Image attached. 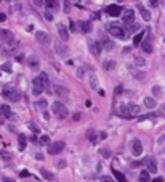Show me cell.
I'll use <instances>...</instances> for the list:
<instances>
[{"mask_svg": "<svg viewBox=\"0 0 165 182\" xmlns=\"http://www.w3.org/2000/svg\"><path fill=\"white\" fill-rule=\"evenodd\" d=\"M101 182H116V180L109 176H101Z\"/></svg>", "mask_w": 165, "mask_h": 182, "instance_id": "39", "label": "cell"}, {"mask_svg": "<svg viewBox=\"0 0 165 182\" xmlns=\"http://www.w3.org/2000/svg\"><path fill=\"white\" fill-rule=\"evenodd\" d=\"M44 3H45V6L50 11H55V10L59 8V2H58V0H45Z\"/></svg>", "mask_w": 165, "mask_h": 182, "instance_id": "14", "label": "cell"}, {"mask_svg": "<svg viewBox=\"0 0 165 182\" xmlns=\"http://www.w3.org/2000/svg\"><path fill=\"white\" fill-rule=\"evenodd\" d=\"M79 26H80L79 29H80L82 32H85V34L91 31V24L88 23V21H80V23H79Z\"/></svg>", "mask_w": 165, "mask_h": 182, "instance_id": "21", "label": "cell"}, {"mask_svg": "<svg viewBox=\"0 0 165 182\" xmlns=\"http://www.w3.org/2000/svg\"><path fill=\"white\" fill-rule=\"evenodd\" d=\"M151 177H149V171H141L140 172V182H149Z\"/></svg>", "mask_w": 165, "mask_h": 182, "instance_id": "29", "label": "cell"}, {"mask_svg": "<svg viewBox=\"0 0 165 182\" xmlns=\"http://www.w3.org/2000/svg\"><path fill=\"white\" fill-rule=\"evenodd\" d=\"M0 69H2V71H6V73H11V65L10 63H3V65L0 66Z\"/></svg>", "mask_w": 165, "mask_h": 182, "instance_id": "36", "label": "cell"}, {"mask_svg": "<svg viewBox=\"0 0 165 182\" xmlns=\"http://www.w3.org/2000/svg\"><path fill=\"white\" fill-rule=\"evenodd\" d=\"M58 34H59V37L66 42L67 39H69V31H67V27L66 26H63V24H59L58 26Z\"/></svg>", "mask_w": 165, "mask_h": 182, "instance_id": "15", "label": "cell"}, {"mask_svg": "<svg viewBox=\"0 0 165 182\" xmlns=\"http://www.w3.org/2000/svg\"><path fill=\"white\" fill-rule=\"evenodd\" d=\"M47 107H48V102H47L45 99H40V100L37 102V108H40V110H47Z\"/></svg>", "mask_w": 165, "mask_h": 182, "instance_id": "32", "label": "cell"}, {"mask_svg": "<svg viewBox=\"0 0 165 182\" xmlns=\"http://www.w3.org/2000/svg\"><path fill=\"white\" fill-rule=\"evenodd\" d=\"M3 182H15V180L10 179V177H5V179H3Z\"/></svg>", "mask_w": 165, "mask_h": 182, "instance_id": "53", "label": "cell"}, {"mask_svg": "<svg viewBox=\"0 0 165 182\" xmlns=\"http://www.w3.org/2000/svg\"><path fill=\"white\" fill-rule=\"evenodd\" d=\"M99 153L103 155V158H109L111 156V150L109 148H101V150H99Z\"/></svg>", "mask_w": 165, "mask_h": 182, "instance_id": "35", "label": "cell"}, {"mask_svg": "<svg viewBox=\"0 0 165 182\" xmlns=\"http://www.w3.org/2000/svg\"><path fill=\"white\" fill-rule=\"evenodd\" d=\"M152 94L157 97V99H159V97H162V89H160L159 86H154V87H152Z\"/></svg>", "mask_w": 165, "mask_h": 182, "instance_id": "34", "label": "cell"}, {"mask_svg": "<svg viewBox=\"0 0 165 182\" xmlns=\"http://www.w3.org/2000/svg\"><path fill=\"white\" fill-rule=\"evenodd\" d=\"M87 137L90 139V142H91V144H96V132H95V129H88Z\"/></svg>", "mask_w": 165, "mask_h": 182, "instance_id": "25", "label": "cell"}, {"mask_svg": "<svg viewBox=\"0 0 165 182\" xmlns=\"http://www.w3.org/2000/svg\"><path fill=\"white\" fill-rule=\"evenodd\" d=\"M136 65L143 66V65H144V60H143V58H136Z\"/></svg>", "mask_w": 165, "mask_h": 182, "instance_id": "44", "label": "cell"}, {"mask_svg": "<svg viewBox=\"0 0 165 182\" xmlns=\"http://www.w3.org/2000/svg\"><path fill=\"white\" fill-rule=\"evenodd\" d=\"M52 111L58 116V118H61V119H64V118H67V115H69V111H67V108H66V105H64L63 102H55L53 105H52Z\"/></svg>", "mask_w": 165, "mask_h": 182, "instance_id": "5", "label": "cell"}, {"mask_svg": "<svg viewBox=\"0 0 165 182\" xmlns=\"http://www.w3.org/2000/svg\"><path fill=\"white\" fill-rule=\"evenodd\" d=\"M88 47H90V50H91V53L95 55V57H99V52H101V44L99 42H93V40H90L88 42Z\"/></svg>", "mask_w": 165, "mask_h": 182, "instance_id": "12", "label": "cell"}, {"mask_svg": "<svg viewBox=\"0 0 165 182\" xmlns=\"http://www.w3.org/2000/svg\"><path fill=\"white\" fill-rule=\"evenodd\" d=\"M99 44H101V47L104 48V50H112V48H114V42L111 39H107V37H101Z\"/></svg>", "mask_w": 165, "mask_h": 182, "instance_id": "13", "label": "cell"}, {"mask_svg": "<svg viewBox=\"0 0 165 182\" xmlns=\"http://www.w3.org/2000/svg\"><path fill=\"white\" fill-rule=\"evenodd\" d=\"M119 115H120V118H124V119H133V118H136L140 115V107L138 105H133V103H125L120 107Z\"/></svg>", "mask_w": 165, "mask_h": 182, "instance_id": "2", "label": "cell"}, {"mask_svg": "<svg viewBox=\"0 0 165 182\" xmlns=\"http://www.w3.org/2000/svg\"><path fill=\"white\" fill-rule=\"evenodd\" d=\"M0 36H2L6 42H11L13 40V34L10 31H0Z\"/></svg>", "mask_w": 165, "mask_h": 182, "instance_id": "28", "label": "cell"}, {"mask_svg": "<svg viewBox=\"0 0 165 182\" xmlns=\"http://www.w3.org/2000/svg\"><path fill=\"white\" fill-rule=\"evenodd\" d=\"M5 19H6V15L5 13H0V23H3Z\"/></svg>", "mask_w": 165, "mask_h": 182, "instance_id": "47", "label": "cell"}, {"mask_svg": "<svg viewBox=\"0 0 165 182\" xmlns=\"http://www.w3.org/2000/svg\"><path fill=\"white\" fill-rule=\"evenodd\" d=\"M116 94H117V95H120V94H122V86H119V87L116 89Z\"/></svg>", "mask_w": 165, "mask_h": 182, "instance_id": "50", "label": "cell"}, {"mask_svg": "<svg viewBox=\"0 0 165 182\" xmlns=\"http://www.w3.org/2000/svg\"><path fill=\"white\" fill-rule=\"evenodd\" d=\"M2 95H3L8 102H18V100L21 99V92H19V90H18L16 87H11V86L3 87Z\"/></svg>", "mask_w": 165, "mask_h": 182, "instance_id": "4", "label": "cell"}, {"mask_svg": "<svg viewBox=\"0 0 165 182\" xmlns=\"http://www.w3.org/2000/svg\"><path fill=\"white\" fill-rule=\"evenodd\" d=\"M77 29H79V27L75 26V23H74V21H71V31H74V32H75Z\"/></svg>", "mask_w": 165, "mask_h": 182, "instance_id": "43", "label": "cell"}, {"mask_svg": "<svg viewBox=\"0 0 165 182\" xmlns=\"http://www.w3.org/2000/svg\"><path fill=\"white\" fill-rule=\"evenodd\" d=\"M90 86L91 89H98V78H96V74H90Z\"/></svg>", "mask_w": 165, "mask_h": 182, "instance_id": "27", "label": "cell"}, {"mask_svg": "<svg viewBox=\"0 0 165 182\" xmlns=\"http://www.w3.org/2000/svg\"><path fill=\"white\" fill-rule=\"evenodd\" d=\"M48 142H50V137H48V135H42V137L39 139V144H40V145H47Z\"/></svg>", "mask_w": 165, "mask_h": 182, "instance_id": "37", "label": "cell"}, {"mask_svg": "<svg viewBox=\"0 0 165 182\" xmlns=\"http://www.w3.org/2000/svg\"><path fill=\"white\" fill-rule=\"evenodd\" d=\"M146 164H148V171L149 172H157V163H155V160L154 158H148L146 160Z\"/></svg>", "mask_w": 165, "mask_h": 182, "instance_id": "17", "label": "cell"}, {"mask_svg": "<svg viewBox=\"0 0 165 182\" xmlns=\"http://www.w3.org/2000/svg\"><path fill=\"white\" fill-rule=\"evenodd\" d=\"M143 36H144V32H140V34H136L135 39H133V44L135 45H140L141 44V40H143Z\"/></svg>", "mask_w": 165, "mask_h": 182, "instance_id": "33", "label": "cell"}, {"mask_svg": "<svg viewBox=\"0 0 165 182\" xmlns=\"http://www.w3.org/2000/svg\"><path fill=\"white\" fill-rule=\"evenodd\" d=\"M27 65H29V68H32V69H37L39 68V58L35 57V55H32V57L27 58Z\"/></svg>", "mask_w": 165, "mask_h": 182, "instance_id": "19", "label": "cell"}, {"mask_svg": "<svg viewBox=\"0 0 165 182\" xmlns=\"http://www.w3.org/2000/svg\"><path fill=\"white\" fill-rule=\"evenodd\" d=\"M106 13H107L109 16H114V18H116V16H119L120 13H122V6H119V5H109V6L106 8Z\"/></svg>", "mask_w": 165, "mask_h": 182, "instance_id": "10", "label": "cell"}, {"mask_svg": "<svg viewBox=\"0 0 165 182\" xmlns=\"http://www.w3.org/2000/svg\"><path fill=\"white\" fill-rule=\"evenodd\" d=\"M32 2H34V5L40 6V5H44V2H45V0H32Z\"/></svg>", "mask_w": 165, "mask_h": 182, "instance_id": "42", "label": "cell"}, {"mask_svg": "<svg viewBox=\"0 0 165 182\" xmlns=\"http://www.w3.org/2000/svg\"><path fill=\"white\" fill-rule=\"evenodd\" d=\"M21 177H29V172H27V171H23V172H21Z\"/></svg>", "mask_w": 165, "mask_h": 182, "instance_id": "48", "label": "cell"}, {"mask_svg": "<svg viewBox=\"0 0 165 182\" xmlns=\"http://www.w3.org/2000/svg\"><path fill=\"white\" fill-rule=\"evenodd\" d=\"M83 76H85V68H77V78L79 79H83Z\"/></svg>", "mask_w": 165, "mask_h": 182, "instance_id": "38", "label": "cell"}, {"mask_svg": "<svg viewBox=\"0 0 165 182\" xmlns=\"http://www.w3.org/2000/svg\"><path fill=\"white\" fill-rule=\"evenodd\" d=\"M140 13H141V16H143V19H144V21H149L151 19V13L143 5H140Z\"/></svg>", "mask_w": 165, "mask_h": 182, "instance_id": "23", "label": "cell"}, {"mask_svg": "<svg viewBox=\"0 0 165 182\" xmlns=\"http://www.w3.org/2000/svg\"><path fill=\"white\" fill-rule=\"evenodd\" d=\"M103 68L106 69V71H112L114 68H116V63H114L112 60H107V61H104V65H103Z\"/></svg>", "mask_w": 165, "mask_h": 182, "instance_id": "24", "label": "cell"}, {"mask_svg": "<svg viewBox=\"0 0 165 182\" xmlns=\"http://www.w3.org/2000/svg\"><path fill=\"white\" fill-rule=\"evenodd\" d=\"M160 115H163V116H165V105H163V107L160 108Z\"/></svg>", "mask_w": 165, "mask_h": 182, "instance_id": "54", "label": "cell"}, {"mask_svg": "<svg viewBox=\"0 0 165 182\" xmlns=\"http://www.w3.org/2000/svg\"><path fill=\"white\" fill-rule=\"evenodd\" d=\"M35 39H37V42L42 44V45H48L50 44V36L47 32H44V31H37V32H35Z\"/></svg>", "mask_w": 165, "mask_h": 182, "instance_id": "7", "label": "cell"}, {"mask_svg": "<svg viewBox=\"0 0 165 182\" xmlns=\"http://www.w3.org/2000/svg\"><path fill=\"white\" fill-rule=\"evenodd\" d=\"M80 116H82L80 113H75V115L72 116V119H74V121H80Z\"/></svg>", "mask_w": 165, "mask_h": 182, "instance_id": "45", "label": "cell"}, {"mask_svg": "<svg viewBox=\"0 0 165 182\" xmlns=\"http://www.w3.org/2000/svg\"><path fill=\"white\" fill-rule=\"evenodd\" d=\"M0 115L3 118H13L15 116V115H11V110H10L8 105H2V107H0Z\"/></svg>", "mask_w": 165, "mask_h": 182, "instance_id": "18", "label": "cell"}, {"mask_svg": "<svg viewBox=\"0 0 165 182\" xmlns=\"http://www.w3.org/2000/svg\"><path fill=\"white\" fill-rule=\"evenodd\" d=\"M40 174H42V176H44L47 180H53V179H55V176H53V174L50 172V171H47V169H44V168L40 169Z\"/></svg>", "mask_w": 165, "mask_h": 182, "instance_id": "26", "label": "cell"}, {"mask_svg": "<svg viewBox=\"0 0 165 182\" xmlns=\"http://www.w3.org/2000/svg\"><path fill=\"white\" fill-rule=\"evenodd\" d=\"M55 48H56V52H58V55H61V57H66V55H67V47L66 45H63L61 44V42H56V44H55Z\"/></svg>", "mask_w": 165, "mask_h": 182, "instance_id": "16", "label": "cell"}, {"mask_svg": "<svg viewBox=\"0 0 165 182\" xmlns=\"http://www.w3.org/2000/svg\"><path fill=\"white\" fill-rule=\"evenodd\" d=\"M106 29H107V32H109L114 39H124L125 37V31H124V27H122L119 23H107Z\"/></svg>", "mask_w": 165, "mask_h": 182, "instance_id": "3", "label": "cell"}, {"mask_svg": "<svg viewBox=\"0 0 165 182\" xmlns=\"http://www.w3.org/2000/svg\"><path fill=\"white\" fill-rule=\"evenodd\" d=\"M122 21H124V24H133V21H135V11L133 10H127L124 13V18H122Z\"/></svg>", "mask_w": 165, "mask_h": 182, "instance_id": "11", "label": "cell"}, {"mask_svg": "<svg viewBox=\"0 0 165 182\" xmlns=\"http://www.w3.org/2000/svg\"><path fill=\"white\" fill-rule=\"evenodd\" d=\"M152 182H163V179H162V177H155Z\"/></svg>", "mask_w": 165, "mask_h": 182, "instance_id": "52", "label": "cell"}, {"mask_svg": "<svg viewBox=\"0 0 165 182\" xmlns=\"http://www.w3.org/2000/svg\"><path fill=\"white\" fill-rule=\"evenodd\" d=\"M55 94H58L59 97H63V99H67V89H64L61 86H55Z\"/></svg>", "mask_w": 165, "mask_h": 182, "instance_id": "20", "label": "cell"}, {"mask_svg": "<svg viewBox=\"0 0 165 182\" xmlns=\"http://www.w3.org/2000/svg\"><path fill=\"white\" fill-rule=\"evenodd\" d=\"M64 142H53L52 145L48 147V153L50 155H58V153H61L64 150Z\"/></svg>", "mask_w": 165, "mask_h": 182, "instance_id": "6", "label": "cell"}, {"mask_svg": "<svg viewBox=\"0 0 165 182\" xmlns=\"http://www.w3.org/2000/svg\"><path fill=\"white\" fill-rule=\"evenodd\" d=\"M112 174H114V179H116V180H119V182H128L124 174H122L120 171H117V169H114V168H112Z\"/></svg>", "mask_w": 165, "mask_h": 182, "instance_id": "22", "label": "cell"}, {"mask_svg": "<svg viewBox=\"0 0 165 182\" xmlns=\"http://www.w3.org/2000/svg\"><path fill=\"white\" fill-rule=\"evenodd\" d=\"M56 166H58L59 169H63V168H66V161H64V160H59V161L56 163Z\"/></svg>", "mask_w": 165, "mask_h": 182, "instance_id": "40", "label": "cell"}, {"mask_svg": "<svg viewBox=\"0 0 165 182\" xmlns=\"http://www.w3.org/2000/svg\"><path fill=\"white\" fill-rule=\"evenodd\" d=\"M140 45H141V48H143V52L152 53V42H151V36H148L146 39H143Z\"/></svg>", "mask_w": 165, "mask_h": 182, "instance_id": "8", "label": "cell"}, {"mask_svg": "<svg viewBox=\"0 0 165 182\" xmlns=\"http://www.w3.org/2000/svg\"><path fill=\"white\" fill-rule=\"evenodd\" d=\"M0 2H2V0H0Z\"/></svg>", "mask_w": 165, "mask_h": 182, "instance_id": "55", "label": "cell"}, {"mask_svg": "<svg viewBox=\"0 0 165 182\" xmlns=\"http://www.w3.org/2000/svg\"><path fill=\"white\" fill-rule=\"evenodd\" d=\"M149 3L152 6H157V5H159V0H149Z\"/></svg>", "mask_w": 165, "mask_h": 182, "instance_id": "46", "label": "cell"}, {"mask_svg": "<svg viewBox=\"0 0 165 182\" xmlns=\"http://www.w3.org/2000/svg\"><path fill=\"white\" fill-rule=\"evenodd\" d=\"M2 158H6V160H8V158H10V155H8V153H5V152H3V153H2Z\"/></svg>", "mask_w": 165, "mask_h": 182, "instance_id": "51", "label": "cell"}, {"mask_svg": "<svg viewBox=\"0 0 165 182\" xmlns=\"http://www.w3.org/2000/svg\"><path fill=\"white\" fill-rule=\"evenodd\" d=\"M45 19H48V21H52L53 19V15H52V13H50V10L45 13Z\"/></svg>", "mask_w": 165, "mask_h": 182, "instance_id": "41", "label": "cell"}, {"mask_svg": "<svg viewBox=\"0 0 165 182\" xmlns=\"http://www.w3.org/2000/svg\"><path fill=\"white\" fill-rule=\"evenodd\" d=\"M132 150H133V155H136V156H140L143 153V145L140 142V139H133L132 140Z\"/></svg>", "mask_w": 165, "mask_h": 182, "instance_id": "9", "label": "cell"}, {"mask_svg": "<svg viewBox=\"0 0 165 182\" xmlns=\"http://www.w3.org/2000/svg\"><path fill=\"white\" fill-rule=\"evenodd\" d=\"M35 158H37V160H40V161H42V160H44V155H42V153H37V155H35Z\"/></svg>", "mask_w": 165, "mask_h": 182, "instance_id": "49", "label": "cell"}, {"mask_svg": "<svg viewBox=\"0 0 165 182\" xmlns=\"http://www.w3.org/2000/svg\"><path fill=\"white\" fill-rule=\"evenodd\" d=\"M48 87H50V79H48L47 73H40L37 78H34V81H32V92H34V95H40Z\"/></svg>", "mask_w": 165, "mask_h": 182, "instance_id": "1", "label": "cell"}, {"mask_svg": "<svg viewBox=\"0 0 165 182\" xmlns=\"http://www.w3.org/2000/svg\"><path fill=\"white\" fill-rule=\"evenodd\" d=\"M18 140H19V148H21V150L26 148V135H24V134H19V135H18Z\"/></svg>", "mask_w": 165, "mask_h": 182, "instance_id": "31", "label": "cell"}, {"mask_svg": "<svg viewBox=\"0 0 165 182\" xmlns=\"http://www.w3.org/2000/svg\"><path fill=\"white\" fill-rule=\"evenodd\" d=\"M144 105L148 108H154L155 107V100L152 99V97H146V99H144Z\"/></svg>", "mask_w": 165, "mask_h": 182, "instance_id": "30", "label": "cell"}]
</instances>
